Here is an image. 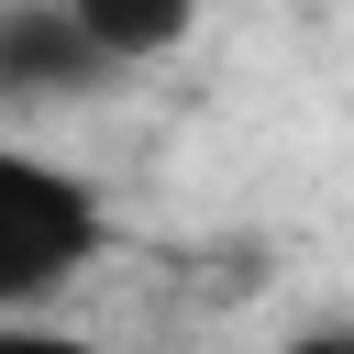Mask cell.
I'll use <instances>...</instances> for the list:
<instances>
[{
  "instance_id": "cell-1",
  "label": "cell",
  "mask_w": 354,
  "mask_h": 354,
  "mask_svg": "<svg viewBox=\"0 0 354 354\" xmlns=\"http://www.w3.org/2000/svg\"><path fill=\"white\" fill-rule=\"evenodd\" d=\"M100 243H111L100 188H88L77 166H55V155L11 144V155H0V321L44 310V299L100 254Z\"/></svg>"
},
{
  "instance_id": "cell-5",
  "label": "cell",
  "mask_w": 354,
  "mask_h": 354,
  "mask_svg": "<svg viewBox=\"0 0 354 354\" xmlns=\"http://www.w3.org/2000/svg\"><path fill=\"white\" fill-rule=\"evenodd\" d=\"M277 354H354V321H299Z\"/></svg>"
},
{
  "instance_id": "cell-3",
  "label": "cell",
  "mask_w": 354,
  "mask_h": 354,
  "mask_svg": "<svg viewBox=\"0 0 354 354\" xmlns=\"http://www.w3.org/2000/svg\"><path fill=\"white\" fill-rule=\"evenodd\" d=\"M88 33H100V55L133 77V66H155V55H177L188 33H199V0H66Z\"/></svg>"
},
{
  "instance_id": "cell-2",
  "label": "cell",
  "mask_w": 354,
  "mask_h": 354,
  "mask_svg": "<svg viewBox=\"0 0 354 354\" xmlns=\"http://www.w3.org/2000/svg\"><path fill=\"white\" fill-rule=\"evenodd\" d=\"M122 66L100 55V33L66 11V0H11L0 11V100L11 111H77L100 100Z\"/></svg>"
},
{
  "instance_id": "cell-4",
  "label": "cell",
  "mask_w": 354,
  "mask_h": 354,
  "mask_svg": "<svg viewBox=\"0 0 354 354\" xmlns=\"http://www.w3.org/2000/svg\"><path fill=\"white\" fill-rule=\"evenodd\" d=\"M0 354H111V343H88V332H55L44 310H22V321H0Z\"/></svg>"
}]
</instances>
